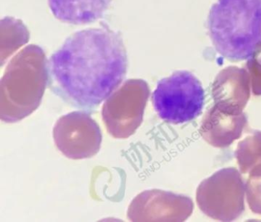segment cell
<instances>
[{
    "mask_svg": "<svg viewBox=\"0 0 261 222\" xmlns=\"http://www.w3.org/2000/svg\"><path fill=\"white\" fill-rule=\"evenodd\" d=\"M55 143L59 151L71 159L95 156L100 149L102 133L91 113L74 111L59 118L53 129Z\"/></svg>",
    "mask_w": 261,
    "mask_h": 222,
    "instance_id": "7",
    "label": "cell"
},
{
    "mask_svg": "<svg viewBox=\"0 0 261 222\" xmlns=\"http://www.w3.org/2000/svg\"><path fill=\"white\" fill-rule=\"evenodd\" d=\"M207 26L221 56L233 61L253 58L261 52V0H218Z\"/></svg>",
    "mask_w": 261,
    "mask_h": 222,
    "instance_id": "2",
    "label": "cell"
},
{
    "mask_svg": "<svg viewBox=\"0 0 261 222\" xmlns=\"http://www.w3.org/2000/svg\"><path fill=\"white\" fill-rule=\"evenodd\" d=\"M47 80L46 61L40 52H25L16 58L2 80V121L16 122L32 114L40 105Z\"/></svg>",
    "mask_w": 261,
    "mask_h": 222,
    "instance_id": "3",
    "label": "cell"
},
{
    "mask_svg": "<svg viewBox=\"0 0 261 222\" xmlns=\"http://www.w3.org/2000/svg\"><path fill=\"white\" fill-rule=\"evenodd\" d=\"M152 101L162 119L169 124H184L201 114L204 90L192 73L178 70L157 83Z\"/></svg>",
    "mask_w": 261,
    "mask_h": 222,
    "instance_id": "4",
    "label": "cell"
},
{
    "mask_svg": "<svg viewBox=\"0 0 261 222\" xmlns=\"http://www.w3.org/2000/svg\"><path fill=\"white\" fill-rule=\"evenodd\" d=\"M127 64L120 33L108 26L84 29L46 61L47 85L67 104L91 113L120 87Z\"/></svg>",
    "mask_w": 261,
    "mask_h": 222,
    "instance_id": "1",
    "label": "cell"
},
{
    "mask_svg": "<svg viewBox=\"0 0 261 222\" xmlns=\"http://www.w3.org/2000/svg\"><path fill=\"white\" fill-rule=\"evenodd\" d=\"M246 124L244 113L232 114L214 105L203 119L200 133L211 145L227 147L241 136Z\"/></svg>",
    "mask_w": 261,
    "mask_h": 222,
    "instance_id": "10",
    "label": "cell"
},
{
    "mask_svg": "<svg viewBox=\"0 0 261 222\" xmlns=\"http://www.w3.org/2000/svg\"><path fill=\"white\" fill-rule=\"evenodd\" d=\"M112 0H48L54 16L63 22L85 24L105 15Z\"/></svg>",
    "mask_w": 261,
    "mask_h": 222,
    "instance_id": "11",
    "label": "cell"
},
{
    "mask_svg": "<svg viewBox=\"0 0 261 222\" xmlns=\"http://www.w3.org/2000/svg\"><path fill=\"white\" fill-rule=\"evenodd\" d=\"M192 200L162 190L139 194L129 205L127 217L132 221H183L192 211Z\"/></svg>",
    "mask_w": 261,
    "mask_h": 222,
    "instance_id": "8",
    "label": "cell"
},
{
    "mask_svg": "<svg viewBox=\"0 0 261 222\" xmlns=\"http://www.w3.org/2000/svg\"><path fill=\"white\" fill-rule=\"evenodd\" d=\"M245 185L234 168H224L203 181L197 190L200 209L216 220L230 221L244 210Z\"/></svg>",
    "mask_w": 261,
    "mask_h": 222,
    "instance_id": "5",
    "label": "cell"
},
{
    "mask_svg": "<svg viewBox=\"0 0 261 222\" xmlns=\"http://www.w3.org/2000/svg\"><path fill=\"white\" fill-rule=\"evenodd\" d=\"M241 172L261 176V132H254L238 144L235 152Z\"/></svg>",
    "mask_w": 261,
    "mask_h": 222,
    "instance_id": "12",
    "label": "cell"
},
{
    "mask_svg": "<svg viewBox=\"0 0 261 222\" xmlns=\"http://www.w3.org/2000/svg\"><path fill=\"white\" fill-rule=\"evenodd\" d=\"M247 194L250 209L261 214V176L250 177L247 184Z\"/></svg>",
    "mask_w": 261,
    "mask_h": 222,
    "instance_id": "13",
    "label": "cell"
},
{
    "mask_svg": "<svg viewBox=\"0 0 261 222\" xmlns=\"http://www.w3.org/2000/svg\"><path fill=\"white\" fill-rule=\"evenodd\" d=\"M248 70L227 67L220 72L212 85L215 106L232 114H241L250 97Z\"/></svg>",
    "mask_w": 261,
    "mask_h": 222,
    "instance_id": "9",
    "label": "cell"
},
{
    "mask_svg": "<svg viewBox=\"0 0 261 222\" xmlns=\"http://www.w3.org/2000/svg\"><path fill=\"white\" fill-rule=\"evenodd\" d=\"M148 85L143 81H129L106 100L102 108L108 133L117 139L132 136L141 125L149 97Z\"/></svg>",
    "mask_w": 261,
    "mask_h": 222,
    "instance_id": "6",
    "label": "cell"
}]
</instances>
